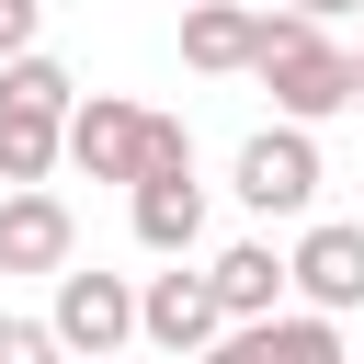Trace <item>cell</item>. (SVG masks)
<instances>
[{
	"instance_id": "cell-3",
	"label": "cell",
	"mask_w": 364,
	"mask_h": 364,
	"mask_svg": "<svg viewBox=\"0 0 364 364\" xmlns=\"http://www.w3.org/2000/svg\"><path fill=\"white\" fill-rule=\"evenodd\" d=\"M46 284H57L46 330H57V353H68V364H91V353H125V341H136V284H125V273H80V262H68V273H46Z\"/></svg>"
},
{
	"instance_id": "cell-9",
	"label": "cell",
	"mask_w": 364,
	"mask_h": 364,
	"mask_svg": "<svg viewBox=\"0 0 364 364\" xmlns=\"http://www.w3.org/2000/svg\"><path fill=\"white\" fill-rule=\"evenodd\" d=\"M125 216H136V250L182 262V250L205 239V182H193V171H148V182H125Z\"/></svg>"
},
{
	"instance_id": "cell-14",
	"label": "cell",
	"mask_w": 364,
	"mask_h": 364,
	"mask_svg": "<svg viewBox=\"0 0 364 364\" xmlns=\"http://www.w3.org/2000/svg\"><path fill=\"white\" fill-rule=\"evenodd\" d=\"M148 171H193V125H182V114H148V125H136V182H148Z\"/></svg>"
},
{
	"instance_id": "cell-18",
	"label": "cell",
	"mask_w": 364,
	"mask_h": 364,
	"mask_svg": "<svg viewBox=\"0 0 364 364\" xmlns=\"http://www.w3.org/2000/svg\"><path fill=\"white\" fill-rule=\"evenodd\" d=\"M341 57H353V102H364V34H353V46H341Z\"/></svg>"
},
{
	"instance_id": "cell-11",
	"label": "cell",
	"mask_w": 364,
	"mask_h": 364,
	"mask_svg": "<svg viewBox=\"0 0 364 364\" xmlns=\"http://www.w3.org/2000/svg\"><path fill=\"white\" fill-rule=\"evenodd\" d=\"M205 284H216L228 318H273V307H284V250H273V239H228V250L205 262Z\"/></svg>"
},
{
	"instance_id": "cell-7",
	"label": "cell",
	"mask_w": 364,
	"mask_h": 364,
	"mask_svg": "<svg viewBox=\"0 0 364 364\" xmlns=\"http://www.w3.org/2000/svg\"><path fill=\"white\" fill-rule=\"evenodd\" d=\"M193 364H341V318L318 307H273V318H228Z\"/></svg>"
},
{
	"instance_id": "cell-2",
	"label": "cell",
	"mask_w": 364,
	"mask_h": 364,
	"mask_svg": "<svg viewBox=\"0 0 364 364\" xmlns=\"http://www.w3.org/2000/svg\"><path fill=\"white\" fill-rule=\"evenodd\" d=\"M318 125H262V136H239V171H228V193L250 205V216H307L318 205Z\"/></svg>"
},
{
	"instance_id": "cell-1",
	"label": "cell",
	"mask_w": 364,
	"mask_h": 364,
	"mask_svg": "<svg viewBox=\"0 0 364 364\" xmlns=\"http://www.w3.org/2000/svg\"><path fill=\"white\" fill-rule=\"evenodd\" d=\"M250 80L273 91L284 125H330V114H353V57H341V34L307 23V11H262V34H250Z\"/></svg>"
},
{
	"instance_id": "cell-10",
	"label": "cell",
	"mask_w": 364,
	"mask_h": 364,
	"mask_svg": "<svg viewBox=\"0 0 364 364\" xmlns=\"http://www.w3.org/2000/svg\"><path fill=\"white\" fill-rule=\"evenodd\" d=\"M250 34H262L250 0H182V68H205V80H239L250 68Z\"/></svg>"
},
{
	"instance_id": "cell-15",
	"label": "cell",
	"mask_w": 364,
	"mask_h": 364,
	"mask_svg": "<svg viewBox=\"0 0 364 364\" xmlns=\"http://www.w3.org/2000/svg\"><path fill=\"white\" fill-rule=\"evenodd\" d=\"M0 364H68L46 318H0Z\"/></svg>"
},
{
	"instance_id": "cell-17",
	"label": "cell",
	"mask_w": 364,
	"mask_h": 364,
	"mask_svg": "<svg viewBox=\"0 0 364 364\" xmlns=\"http://www.w3.org/2000/svg\"><path fill=\"white\" fill-rule=\"evenodd\" d=\"M284 11H307V23H364V0H284Z\"/></svg>"
},
{
	"instance_id": "cell-4",
	"label": "cell",
	"mask_w": 364,
	"mask_h": 364,
	"mask_svg": "<svg viewBox=\"0 0 364 364\" xmlns=\"http://www.w3.org/2000/svg\"><path fill=\"white\" fill-rule=\"evenodd\" d=\"M284 296L318 307V318H353V307H364V228H353V216H318V228L284 250Z\"/></svg>"
},
{
	"instance_id": "cell-16",
	"label": "cell",
	"mask_w": 364,
	"mask_h": 364,
	"mask_svg": "<svg viewBox=\"0 0 364 364\" xmlns=\"http://www.w3.org/2000/svg\"><path fill=\"white\" fill-rule=\"evenodd\" d=\"M23 46H46V0H0V57H23Z\"/></svg>"
},
{
	"instance_id": "cell-5",
	"label": "cell",
	"mask_w": 364,
	"mask_h": 364,
	"mask_svg": "<svg viewBox=\"0 0 364 364\" xmlns=\"http://www.w3.org/2000/svg\"><path fill=\"white\" fill-rule=\"evenodd\" d=\"M136 125H148V102H125V91H80L68 125H57V159H68L80 182H136Z\"/></svg>"
},
{
	"instance_id": "cell-12",
	"label": "cell",
	"mask_w": 364,
	"mask_h": 364,
	"mask_svg": "<svg viewBox=\"0 0 364 364\" xmlns=\"http://www.w3.org/2000/svg\"><path fill=\"white\" fill-rule=\"evenodd\" d=\"M0 102H11V114H68V102H80V80H68L46 46H23V57H0Z\"/></svg>"
},
{
	"instance_id": "cell-6",
	"label": "cell",
	"mask_w": 364,
	"mask_h": 364,
	"mask_svg": "<svg viewBox=\"0 0 364 364\" xmlns=\"http://www.w3.org/2000/svg\"><path fill=\"white\" fill-rule=\"evenodd\" d=\"M80 262V216L46 182H0V273H68Z\"/></svg>"
},
{
	"instance_id": "cell-8",
	"label": "cell",
	"mask_w": 364,
	"mask_h": 364,
	"mask_svg": "<svg viewBox=\"0 0 364 364\" xmlns=\"http://www.w3.org/2000/svg\"><path fill=\"white\" fill-rule=\"evenodd\" d=\"M216 330H228V307H216L205 273H148V284H136V341H148V353H182V364H193Z\"/></svg>"
},
{
	"instance_id": "cell-19",
	"label": "cell",
	"mask_w": 364,
	"mask_h": 364,
	"mask_svg": "<svg viewBox=\"0 0 364 364\" xmlns=\"http://www.w3.org/2000/svg\"><path fill=\"white\" fill-rule=\"evenodd\" d=\"M91 364H125V353H91Z\"/></svg>"
},
{
	"instance_id": "cell-13",
	"label": "cell",
	"mask_w": 364,
	"mask_h": 364,
	"mask_svg": "<svg viewBox=\"0 0 364 364\" xmlns=\"http://www.w3.org/2000/svg\"><path fill=\"white\" fill-rule=\"evenodd\" d=\"M57 125L68 114H11L0 102V182H46L57 171Z\"/></svg>"
}]
</instances>
